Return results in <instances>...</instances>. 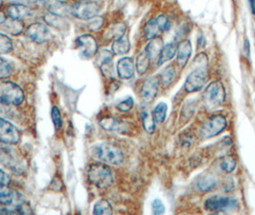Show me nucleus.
Returning <instances> with one entry per match:
<instances>
[{
  "instance_id": "nucleus-12",
  "label": "nucleus",
  "mask_w": 255,
  "mask_h": 215,
  "mask_svg": "<svg viewBox=\"0 0 255 215\" xmlns=\"http://www.w3.org/2000/svg\"><path fill=\"white\" fill-rule=\"evenodd\" d=\"M20 140V133L17 128L6 121L0 118V142L9 144H15Z\"/></svg>"
},
{
  "instance_id": "nucleus-37",
  "label": "nucleus",
  "mask_w": 255,
  "mask_h": 215,
  "mask_svg": "<svg viewBox=\"0 0 255 215\" xmlns=\"http://www.w3.org/2000/svg\"><path fill=\"white\" fill-rule=\"evenodd\" d=\"M51 118L55 129L58 131L63 127V119L61 111L57 106H53L51 109Z\"/></svg>"
},
{
  "instance_id": "nucleus-44",
  "label": "nucleus",
  "mask_w": 255,
  "mask_h": 215,
  "mask_svg": "<svg viewBox=\"0 0 255 215\" xmlns=\"http://www.w3.org/2000/svg\"><path fill=\"white\" fill-rule=\"evenodd\" d=\"M11 183V177L0 168V184L2 185H9Z\"/></svg>"
},
{
  "instance_id": "nucleus-20",
  "label": "nucleus",
  "mask_w": 255,
  "mask_h": 215,
  "mask_svg": "<svg viewBox=\"0 0 255 215\" xmlns=\"http://www.w3.org/2000/svg\"><path fill=\"white\" fill-rule=\"evenodd\" d=\"M100 126L108 131L121 132L125 129V124L117 118L114 117H105L99 122Z\"/></svg>"
},
{
  "instance_id": "nucleus-11",
  "label": "nucleus",
  "mask_w": 255,
  "mask_h": 215,
  "mask_svg": "<svg viewBox=\"0 0 255 215\" xmlns=\"http://www.w3.org/2000/svg\"><path fill=\"white\" fill-rule=\"evenodd\" d=\"M76 47L84 59L93 58L98 50L97 41L91 35H82L77 38Z\"/></svg>"
},
{
  "instance_id": "nucleus-52",
  "label": "nucleus",
  "mask_w": 255,
  "mask_h": 215,
  "mask_svg": "<svg viewBox=\"0 0 255 215\" xmlns=\"http://www.w3.org/2000/svg\"><path fill=\"white\" fill-rule=\"evenodd\" d=\"M81 1H90V0H81Z\"/></svg>"
},
{
  "instance_id": "nucleus-25",
  "label": "nucleus",
  "mask_w": 255,
  "mask_h": 215,
  "mask_svg": "<svg viewBox=\"0 0 255 215\" xmlns=\"http://www.w3.org/2000/svg\"><path fill=\"white\" fill-rule=\"evenodd\" d=\"M217 186V180L213 176L201 177L197 182V188L200 191L207 192L213 190Z\"/></svg>"
},
{
  "instance_id": "nucleus-47",
  "label": "nucleus",
  "mask_w": 255,
  "mask_h": 215,
  "mask_svg": "<svg viewBox=\"0 0 255 215\" xmlns=\"http://www.w3.org/2000/svg\"><path fill=\"white\" fill-rule=\"evenodd\" d=\"M205 44H206V40H205L204 36L201 35V36L198 38V46H199V47H204Z\"/></svg>"
},
{
  "instance_id": "nucleus-50",
  "label": "nucleus",
  "mask_w": 255,
  "mask_h": 215,
  "mask_svg": "<svg viewBox=\"0 0 255 215\" xmlns=\"http://www.w3.org/2000/svg\"><path fill=\"white\" fill-rule=\"evenodd\" d=\"M5 20H6V16L4 15V13L0 12V25H1L2 23H4Z\"/></svg>"
},
{
  "instance_id": "nucleus-19",
  "label": "nucleus",
  "mask_w": 255,
  "mask_h": 215,
  "mask_svg": "<svg viewBox=\"0 0 255 215\" xmlns=\"http://www.w3.org/2000/svg\"><path fill=\"white\" fill-rule=\"evenodd\" d=\"M163 39L160 37H155L150 40V42L147 44L145 48V53L148 55L151 61L158 60V57L160 55V52L163 48Z\"/></svg>"
},
{
  "instance_id": "nucleus-31",
  "label": "nucleus",
  "mask_w": 255,
  "mask_h": 215,
  "mask_svg": "<svg viewBox=\"0 0 255 215\" xmlns=\"http://www.w3.org/2000/svg\"><path fill=\"white\" fill-rule=\"evenodd\" d=\"M141 117H142V123H143L145 131L149 134H153L155 130V122L153 120V115L150 114L147 111H143Z\"/></svg>"
},
{
  "instance_id": "nucleus-5",
  "label": "nucleus",
  "mask_w": 255,
  "mask_h": 215,
  "mask_svg": "<svg viewBox=\"0 0 255 215\" xmlns=\"http://www.w3.org/2000/svg\"><path fill=\"white\" fill-rule=\"evenodd\" d=\"M0 101L9 105H19L24 101V92L12 81L0 82Z\"/></svg>"
},
{
  "instance_id": "nucleus-34",
  "label": "nucleus",
  "mask_w": 255,
  "mask_h": 215,
  "mask_svg": "<svg viewBox=\"0 0 255 215\" xmlns=\"http://www.w3.org/2000/svg\"><path fill=\"white\" fill-rule=\"evenodd\" d=\"M221 165V168L224 172L231 173V172L234 171V169L236 167V160L231 156H227L221 162V165Z\"/></svg>"
},
{
  "instance_id": "nucleus-45",
  "label": "nucleus",
  "mask_w": 255,
  "mask_h": 215,
  "mask_svg": "<svg viewBox=\"0 0 255 215\" xmlns=\"http://www.w3.org/2000/svg\"><path fill=\"white\" fill-rule=\"evenodd\" d=\"M11 112V105L0 101V115H7Z\"/></svg>"
},
{
  "instance_id": "nucleus-18",
  "label": "nucleus",
  "mask_w": 255,
  "mask_h": 215,
  "mask_svg": "<svg viewBox=\"0 0 255 215\" xmlns=\"http://www.w3.org/2000/svg\"><path fill=\"white\" fill-rule=\"evenodd\" d=\"M20 200L21 197L16 191L8 188L7 185L0 184V204L10 207Z\"/></svg>"
},
{
  "instance_id": "nucleus-13",
  "label": "nucleus",
  "mask_w": 255,
  "mask_h": 215,
  "mask_svg": "<svg viewBox=\"0 0 255 215\" xmlns=\"http://www.w3.org/2000/svg\"><path fill=\"white\" fill-rule=\"evenodd\" d=\"M159 77L157 76H152L147 78L142 86H141V98L144 102L151 103L153 102L155 97L158 93V86H159Z\"/></svg>"
},
{
  "instance_id": "nucleus-7",
  "label": "nucleus",
  "mask_w": 255,
  "mask_h": 215,
  "mask_svg": "<svg viewBox=\"0 0 255 215\" xmlns=\"http://www.w3.org/2000/svg\"><path fill=\"white\" fill-rule=\"evenodd\" d=\"M208 78L207 64H202L194 69L184 82V89L187 93H196L204 88Z\"/></svg>"
},
{
  "instance_id": "nucleus-38",
  "label": "nucleus",
  "mask_w": 255,
  "mask_h": 215,
  "mask_svg": "<svg viewBox=\"0 0 255 215\" xmlns=\"http://www.w3.org/2000/svg\"><path fill=\"white\" fill-rule=\"evenodd\" d=\"M104 23H105V18L103 16L96 15L89 20L88 28L90 29V31L97 32L98 30H100L102 28Z\"/></svg>"
},
{
  "instance_id": "nucleus-26",
  "label": "nucleus",
  "mask_w": 255,
  "mask_h": 215,
  "mask_svg": "<svg viewBox=\"0 0 255 215\" xmlns=\"http://www.w3.org/2000/svg\"><path fill=\"white\" fill-rule=\"evenodd\" d=\"M150 63H151V60L148 57V55L145 53V51H143L137 56L135 67L139 75H144L148 71L150 67Z\"/></svg>"
},
{
  "instance_id": "nucleus-35",
  "label": "nucleus",
  "mask_w": 255,
  "mask_h": 215,
  "mask_svg": "<svg viewBox=\"0 0 255 215\" xmlns=\"http://www.w3.org/2000/svg\"><path fill=\"white\" fill-rule=\"evenodd\" d=\"M13 49L12 40L6 35L0 33V55L8 54Z\"/></svg>"
},
{
  "instance_id": "nucleus-15",
  "label": "nucleus",
  "mask_w": 255,
  "mask_h": 215,
  "mask_svg": "<svg viewBox=\"0 0 255 215\" xmlns=\"http://www.w3.org/2000/svg\"><path fill=\"white\" fill-rule=\"evenodd\" d=\"M117 74L122 79H129L134 75L135 67L130 58H123L118 61L116 66Z\"/></svg>"
},
{
  "instance_id": "nucleus-23",
  "label": "nucleus",
  "mask_w": 255,
  "mask_h": 215,
  "mask_svg": "<svg viewBox=\"0 0 255 215\" xmlns=\"http://www.w3.org/2000/svg\"><path fill=\"white\" fill-rule=\"evenodd\" d=\"M130 49V42L127 37H122L118 38L114 41L112 50L114 55L120 56V55H125Z\"/></svg>"
},
{
  "instance_id": "nucleus-22",
  "label": "nucleus",
  "mask_w": 255,
  "mask_h": 215,
  "mask_svg": "<svg viewBox=\"0 0 255 215\" xmlns=\"http://www.w3.org/2000/svg\"><path fill=\"white\" fill-rule=\"evenodd\" d=\"M1 25H2V29L5 32L13 35V36H17V35L21 34L23 31V24H22L21 20L9 18V19H6L5 22L2 23Z\"/></svg>"
},
{
  "instance_id": "nucleus-46",
  "label": "nucleus",
  "mask_w": 255,
  "mask_h": 215,
  "mask_svg": "<svg viewBox=\"0 0 255 215\" xmlns=\"http://www.w3.org/2000/svg\"><path fill=\"white\" fill-rule=\"evenodd\" d=\"M244 55L247 59L250 60V57H251V46H250V40L248 38L245 39V42H244Z\"/></svg>"
},
{
  "instance_id": "nucleus-40",
  "label": "nucleus",
  "mask_w": 255,
  "mask_h": 215,
  "mask_svg": "<svg viewBox=\"0 0 255 215\" xmlns=\"http://www.w3.org/2000/svg\"><path fill=\"white\" fill-rule=\"evenodd\" d=\"M132 107H133V99L132 98H128L126 100H124L117 104V109L121 112H128Z\"/></svg>"
},
{
  "instance_id": "nucleus-24",
  "label": "nucleus",
  "mask_w": 255,
  "mask_h": 215,
  "mask_svg": "<svg viewBox=\"0 0 255 215\" xmlns=\"http://www.w3.org/2000/svg\"><path fill=\"white\" fill-rule=\"evenodd\" d=\"M176 76H177L176 67L173 65H170L162 72L160 78H159V81L162 86L168 87L169 85H171L174 82V80L176 79Z\"/></svg>"
},
{
  "instance_id": "nucleus-21",
  "label": "nucleus",
  "mask_w": 255,
  "mask_h": 215,
  "mask_svg": "<svg viewBox=\"0 0 255 215\" xmlns=\"http://www.w3.org/2000/svg\"><path fill=\"white\" fill-rule=\"evenodd\" d=\"M177 50H178V44H176L175 42L166 44L160 52V55L157 60V64L160 66V65L165 64L166 62L171 61L177 55Z\"/></svg>"
},
{
  "instance_id": "nucleus-42",
  "label": "nucleus",
  "mask_w": 255,
  "mask_h": 215,
  "mask_svg": "<svg viewBox=\"0 0 255 215\" xmlns=\"http://www.w3.org/2000/svg\"><path fill=\"white\" fill-rule=\"evenodd\" d=\"M152 209H153V213L154 215H163L165 212V207H164L163 203L161 202L159 199L153 200Z\"/></svg>"
},
{
  "instance_id": "nucleus-16",
  "label": "nucleus",
  "mask_w": 255,
  "mask_h": 215,
  "mask_svg": "<svg viewBox=\"0 0 255 215\" xmlns=\"http://www.w3.org/2000/svg\"><path fill=\"white\" fill-rule=\"evenodd\" d=\"M46 7L49 13L62 17L72 14V6L61 0H49L46 3Z\"/></svg>"
},
{
  "instance_id": "nucleus-28",
  "label": "nucleus",
  "mask_w": 255,
  "mask_h": 215,
  "mask_svg": "<svg viewBox=\"0 0 255 215\" xmlns=\"http://www.w3.org/2000/svg\"><path fill=\"white\" fill-rule=\"evenodd\" d=\"M167 110L168 106L165 102L161 101L156 106L154 107L153 112V120L157 124H162L165 121L166 116H167Z\"/></svg>"
},
{
  "instance_id": "nucleus-8",
  "label": "nucleus",
  "mask_w": 255,
  "mask_h": 215,
  "mask_svg": "<svg viewBox=\"0 0 255 215\" xmlns=\"http://www.w3.org/2000/svg\"><path fill=\"white\" fill-rule=\"evenodd\" d=\"M100 11V6L94 1H81L72 6V15L82 20H90Z\"/></svg>"
},
{
  "instance_id": "nucleus-3",
  "label": "nucleus",
  "mask_w": 255,
  "mask_h": 215,
  "mask_svg": "<svg viewBox=\"0 0 255 215\" xmlns=\"http://www.w3.org/2000/svg\"><path fill=\"white\" fill-rule=\"evenodd\" d=\"M94 156L109 165H121L124 161L123 151L116 145L108 143H101L93 147Z\"/></svg>"
},
{
  "instance_id": "nucleus-41",
  "label": "nucleus",
  "mask_w": 255,
  "mask_h": 215,
  "mask_svg": "<svg viewBox=\"0 0 255 215\" xmlns=\"http://www.w3.org/2000/svg\"><path fill=\"white\" fill-rule=\"evenodd\" d=\"M194 113H195V105H194V102H193V101H189V102H187V103L184 105V107H183V109H182V112H181V116H182V117H185V118H186V121H188Z\"/></svg>"
},
{
  "instance_id": "nucleus-43",
  "label": "nucleus",
  "mask_w": 255,
  "mask_h": 215,
  "mask_svg": "<svg viewBox=\"0 0 255 215\" xmlns=\"http://www.w3.org/2000/svg\"><path fill=\"white\" fill-rule=\"evenodd\" d=\"M100 69H101V72H102V74L104 76H109V77L115 76V71H114L112 63L104 64L102 66H100Z\"/></svg>"
},
{
  "instance_id": "nucleus-30",
  "label": "nucleus",
  "mask_w": 255,
  "mask_h": 215,
  "mask_svg": "<svg viewBox=\"0 0 255 215\" xmlns=\"http://www.w3.org/2000/svg\"><path fill=\"white\" fill-rule=\"evenodd\" d=\"M44 21L48 24V25H51L54 28H58V29H64L66 26V22L64 21V17L62 16H59V15H56V14H53V13H46L44 15Z\"/></svg>"
},
{
  "instance_id": "nucleus-14",
  "label": "nucleus",
  "mask_w": 255,
  "mask_h": 215,
  "mask_svg": "<svg viewBox=\"0 0 255 215\" xmlns=\"http://www.w3.org/2000/svg\"><path fill=\"white\" fill-rule=\"evenodd\" d=\"M192 55V44L189 39H183L178 44L176 64L179 69H183L188 64Z\"/></svg>"
},
{
  "instance_id": "nucleus-51",
  "label": "nucleus",
  "mask_w": 255,
  "mask_h": 215,
  "mask_svg": "<svg viewBox=\"0 0 255 215\" xmlns=\"http://www.w3.org/2000/svg\"><path fill=\"white\" fill-rule=\"evenodd\" d=\"M1 4H2V0H0V6H1Z\"/></svg>"
},
{
  "instance_id": "nucleus-53",
  "label": "nucleus",
  "mask_w": 255,
  "mask_h": 215,
  "mask_svg": "<svg viewBox=\"0 0 255 215\" xmlns=\"http://www.w3.org/2000/svg\"></svg>"
},
{
  "instance_id": "nucleus-1",
  "label": "nucleus",
  "mask_w": 255,
  "mask_h": 215,
  "mask_svg": "<svg viewBox=\"0 0 255 215\" xmlns=\"http://www.w3.org/2000/svg\"><path fill=\"white\" fill-rule=\"evenodd\" d=\"M12 144L0 142V165L11 170L17 175L22 174L26 170L25 159Z\"/></svg>"
},
{
  "instance_id": "nucleus-48",
  "label": "nucleus",
  "mask_w": 255,
  "mask_h": 215,
  "mask_svg": "<svg viewBox=\"0 0 255 215\" xmlns=\"http://www.w3.org/2000/svg\"><path fill=\"white\" fill-rule=\"evenodd\" d=\"M0 215H13L12 212L5 206V208H0Z\"/></svg>"
},
{
  "instance_id": "nucleus-9",
  "label": "nucleus",
  "mask_w": 255,
  "mask_h": 215,
  "mask_svg": "<svg viewBox=\"0 0 255 215\" xmlns=\"http://www.w3.org/2000/svg\"><path fill=\"white\" fill-rule=\"evenodd\" d=\"M237 206L235 199L217 195L209 197L204 203L205 210L209 212H225L227 210H233Z\"/></svg>"
},
{
  "instance_id": "nucleus-4",
  "label": "nucleus",
  "mask_w": 255,
  "mask_h": 215,
  "mask_svg": "<svg viewBox=\"0 0 255 215\" xmlns=\"http://www.w3.org/2000/svg\"><path fill=\"white\" fill-rule=\"evenodd\" d=\"M203 101L208 110H214L220 107L226 101V88L224 84L219 80L209 83L204 90Z\"/></svg>"
},
{
  "instance_id": "nucleus-10",
  "label": "nucleus",
  "mask_w": 255,
  "mask_h": 215,
  "mask_svg": "<svg viewBox=\"0 0 255 215\" xmlns=\"http://www.w3.org/2000/svg\"><path fill=\"white\" fill-rule=\"evenodd\" d=\"M50 30L44 23L35 22L28 26L25 31V37L35 43H44L50 38Z\"/></svg>"
},
{
  "instance_id": "nucleus-49",
  "label": "nucleus",
  "mask_w": 255,
  "mask_h": 215,
  "mask_svg": "<svg viewBox=\"0 0 255 215\" xmlns=\"http://www.w3.org/2000/svg\"><path fill=\"white\" fill-rule=\"evenodd\" d=\"M250 4H251V8H252V12L255 15V0H250Z\"/></svg>"
},
{
  "instance_id": "nucleus-17",
  "label": "nucleus",
  "mask_w": 255,
  "mask_h": 215,
  "mask_svg": "<svg viewBox=\"0 0 255 215\" xmlns=\"http://www.w3.org/2000/svg\"><path fill=\"white\" fill-rule=\"evenodd\" d=\"M6 13L10 18L16 19V20H23L31 16L32 10L26 5L15 3L8 6Z\"/></svg>"
},
{
  "instance_id": "nucleus-36",
  "label": "nucleus",
  "mask_w": 255,
  "mask_h": 215,
  "mask_svg": "<svg viewBox=\"0 0 255 215\" xmlns=\"http://www.w3.org/2000/svg\"><path fill=\"white\" fill-rule=\"evenodd\" d=\"M113 59H114V53H112L111 51L109 50H102L98 53L96 62H97V64H98L99 67H100V66H102L104 64L112 63Z\"/></svg>"
},
{
  "instance_id": "nucleus-27",
  "label": "nucleus",
  "mask_w": 255,
  "mask_h": 215,
  "mask_svg": "<svg viewBox=\"0 0 255 215\" xmlns=\"http://www.w3.org/2000/svg\"><path fill=\"white\" fill-rule=\"evenodd\" d=\"M126 26L123 23H117L110 27V29L106 32V36L108 39H118L125 36Z\"/></svg>"
},
{
  "instance_id": "nucleus-32",
  "label": "nucleus",
  "mask_w": 255,
  "mask_h": 215,
  "mask_svg": "<svg viewBox=\"0 0 255 215\" xmlns=\"http://www.w3.org/2000/svg\"><path fill=\"white\" fill-rule=\"evenodd\" d=\"M159 32V28L157 25V22L155 20V18L151 19L146 26H145V29H144V35H145V38L148 40H151L153 38H155L157 36V33Z\"/></svg>"
},
{
  "instance_id": "nucleus-6",
  "label": "nucleus",
  "mask_w": 255,
  "mask_h": 215,
  "mask_svg": "<svg viewBox=\"0 0 255 215\" xmlns=\"http://www.w3.org/2000/svg\"><path fill=\"white\" fill-rule=\"evenodd\" d=\"M227 126L228 122L224 115H213L202 125L199 134L203 139H209L221 134Z\"/></svg>"
},
{
  "instance_id": "nucleus-2",
  "label": "nucleus",
  "mask_w": 255,
  "mask_h": 215,
  "mask_svg": "<svg viewBox=\"0 0 255 215\" xmlns=\"http://www.w3.org/2000/svg\"><path fill=\"white\" fill-rule=\"evenodd\" d=\"M88 178L90 184L99 189L110 188L115 180L113 170L106 163H96L90 165Z\"/></svg>"
},
{
  "instance_id": "nucleus-33",
  "label": "nucleus",
  "mask_w": 255,
  "mask_h": 215,
  "mask_svg": "<svg viewBox=\"0 0 255 215\" xmlns=\"http://www.w3.org/2000/svg\"><path fill=\"white\" fill-rule=\"evenodd\" d=\"M13 73V66L11 64L0 57V79L7 78Z\"/></svg>"
},
{
  "instance_id": "nucleus-39",
  "label": "nucleus",
  "mask_w": 255,
  "mask_h": 215,
  "mask_svg": "<svg viewBox=\"0 0 255 215\" xmlns=\"http://www.w3.org/2000/svg\"><path fill=\"white\" fill-rule=\"evenodd\" d=\"M157 25L159 28L160 32H166L170 29L171 23L169 21V18L166 16L165 14H159L156 18H155Z\"/></svg>"
},
{
  "instance_id": "nucleus-29",
  "label": "nucleus",
  "mask_w": 255,
  "mask_h": 215,
  "mask_svg": "<svg viewBox=\"0 0 255 215\" xmlns=\"http://www.w3.org/2000/svg\"><path fill=\"white\" fill-rule=\"evenodd\" d=\"M93 215H113L112 205L106 199L99 200L94 206Z\"/></svg>"
}]
</instances>
